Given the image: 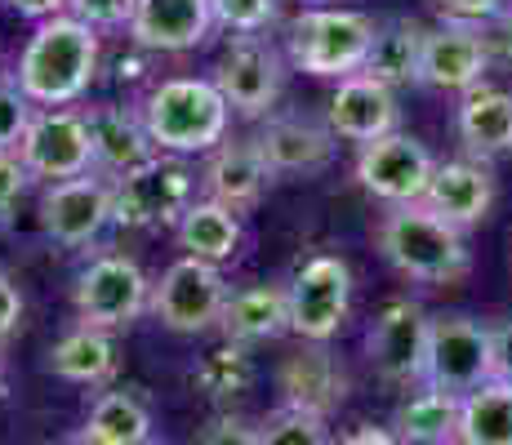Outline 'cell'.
I'll use <instances>...</instances> for the list:
<instances>
[{
    "mask_svg": "<svg viewBox=\"0 0 512 445\" xmlns=\"http://www.w3.org/2000/svg\"><path fill=\"white\" fill-rule=\"evenodd\" d=\"M196 445H259V428H250L245 419H219Z\"/></svg>",
    "mask_w": 512,
    "mask_h": 445,
    "instance_id": "37",
    "label": "cell"
},
{
    "mask_svg": "<svg viewBox=\"0 0 512 445\" xmlns=\"http://www.w3.org/2000/svg\"><path fill=\"white\" fill-rule=\"evenodd\" d=\"M214 5V23L232 27V32L250 36L277 18V0H210Z\"/></svg>",
    "mask_w": 512,
    "mask_h": 445,
    "instance_id": "32",
    "label": "cell"
},
{
    "mask_svg": "<svg viewBox=\"0 0 512 445\" xmlns=\"http://www.w3.org/2000/svg\"><path fill=\"white\" fill-rule=\"evenodd\" d=\"M14 14H23V18H36V23H45V18H54V14H63L67 9V0H5Z\"/></svg>",
    "mask_w": 512,
    "mask_h": 445,
    "instance_id": "40",
    "label": "cell"
},
{
    "mask_svg": "<svg viewBox=\"0 0 512 445\" xmlns=\"http://www.w3.org/2000/svg\"><path fill=\"white\" fill-rule=\"evenodd\" d=\"M490 41H495V49L512 63V14L499 18V27H495V36H490Z\"/></svg>",
    "mask_w": 512,
    "mask_h": 445,
    "instance_id": "42",
    "label": "cell"
},
{
    "mask_svg": "<svg viewBox=\"0 0 512 445\" xmlns=\"http://www.w3.org/2000/svg\"><path fill=\"white\" fill-rule=\"evenodd\" d=\"M281 388L285 405H299L312 414H330L343 401V370L334 365V356L321 348H303L281 365Z\"/></svg>",
    "mask_w": 512,
    "mask_h": 445,
    "instance_id": "26",
    "label": "cell"
},
{
    "mask_svg": "<svg viewBox=\"0 0 512 445\" xmlns=\"http://www.w3.org/2000/svg\"><path fill=\"white\" fill-rule=\"evenodd\" d=\"M490 334H495V379L512 383V316L490 325Z\"/></svg>",
    "mask_w": 512,
    "mask_h": 445,
    "instance_id": "39",
    "label": "cell"
},
{
    "mask_svg": "<svg viewBox=\"0 0 512 445\" xmlns=\"http://www.w3.org/2000/svg\"><path fill=\"white\" fill-rule=\"evenodd\" d=\"M134 5H139V0H67V9H72L81 23H90L94 32H103V27H130Z\"/></svg>",
    "mask_w": 512,
    "mask_h": 445,
    "instance_id": "34",
    "label": "cell"
},
{
    "mask_svg": "<svg viewBox=\"0 0 512 445\" xmlns=\"http://www.w3.org/2000/svg\"><path fill=\"white\" fill-rule=\"evenodd\" d=\"M196 196V178L174 156H152L139 170L112 183V223L116 227H165L179 223Z\"/></svg>",
    "mask_w": 512,
    "mask_h": 445,
    "instance_id": "6",
    "label": "cell"
},
{
    "mask_svg": "<svg viewBox=\"0 0 512 445\" xmlns=\"http://www.w3.org/2000/svg\"><path fill=\"white\" fill-rule=\"evenodd\" d=\"M495 379V334L472 316H437L428 330V365L423 383L446 388L455 397Z\"/></svg>",
    "mask_w": 512,
    "mask_h": 445,
    "instance_id": "7",
    "label": "cell"
},
{
    "mask_svg": "<svg viewBox=\"0 0 512 445\" xmlns=\"http://www.w3.org/2000/svg\"><path fill=\"white\" fill-rule=\"evenodd\" d=\"M290 290V330L308 343H330L343 330L352 308V272L334 254H312L294 272Z\"/></svg>",
    "mask_w": 512,
    "mask_h": 445,
    "instance_id": "8",
    "label": "cell"
},
{
    "mask_svg": "<svg viewBox=\"0 0 512 445\" xmlns=\"http://www.w3.org/2000/svg\"><path fill=\"white\" fill-rule=\"evenodd\" d=\"M428 330H432V316L410 299H397L379 312V321L370 330V365L379 370L383 383H397V388L423 383Z\"/></svg>",
    "mask_w": 512,
    "mask_h": 445,
    "instance_id": "12",
    "label": "cell"
},
{
    "mask_svg": "<svg viewBox=\"0 0 512 445\" xmlns=\"http://www.w3.org/2000/svg\"><path fill=\"white\" fill-rule=\"evenodd\" d=\"M72 303L81 325L94 330H125L152 308V281L130 254H98L81 267L72 285Z\"/></svg>",
    "mask_w": 512,
    "mask_h": 445,
    "instance_id": "5",
    "label": "cell"
},
{
    "mask_svg": "<svg viewBox=\"0 0 512 445\" xmlns=\"http://www.w3.org/2000/svg\"><path fill=\"white\" fill-rule=\"evenodd\" d=\"M98 36L76 14H54L32 32L18 58V89L41 107H67L94 85Z\"/></svg>",
    "mask_w": 512,
    "mask_h": 445,
    "instance_id": "1",
    "label": "cell"
},
{
    "mask_svg": "<svg viewBox=\"0 0 512 445\" xmlns=\"http://www.w3.org/2000/svg\"><path fill=\"white\" fill-rule=\"evenodd\" d=\"M214 85L241 116H263L281 98V58L259 36H236L214 67Z\"/></svg>",
    "mask_w": 512,
    "mask_h": 445,
    "instance_id": "13",
    "label": "cell"
},
{
    "mask_svg": "<svg viewBox=\"0 0 512 445\" xmlns=\"http://www.w3.org/2000/svg\"><path fill=\"white\" fill-rule=\"evenodd\" d=\"M330 134L334 130H321V125L299 121V116H281L259 134L263 161L272 174H317L334 152Z\"/></svg>",
    "mask_w": 512,
    "mask_h": 445,
    "instance_id": "24",
    "label": "cell"
},
{
    "mask_svg": "<svg viewBox=\"0 0 512 445\" xmlns=\"http://www.w3.org/2000/svg\"><path fill=\"white\" fill-rule=\"evenodd\" d=\"M18 321H23V294H18V285L9 281L5 272H0V343L18 330Z\"/></svg>",
    "mask_w": 512,
    "mask_h": 445,
    "instance_id": "38",
    "label": "cell"
},
{
    "mask_svg": "<svg viewBox=\"0 0 512 445\" xmlns=\"http://www.w3.org/2000/svg\"><path fill=\"white\" fill-rule=\"evenodd\" d=\"M339 445H401L392 437V428H357L352 437H343Z\"/></svg>",
    "mask_w": 512,
    "mask_h": 445,
    "instance_id": "41",
    "label": "cell"
},
{
    "mask_svg": "<svg viewBox=\"0 0 512 445\" xmlns=\"http://www.w3.org/2000/svg\"><path fill=\"white\" fill-rule=\"evenodd\" d=\"M18 156H23V165L32 170V178H49V183L90 174L94 170L90 116L67 112V107L36 112L23 143H18Z\"/></svg>",
    "mask_w": 512,
    "mask_h": 445,
    "instance_id": "10",
    "label": "cell"
},
{
    "mask_svg": "<svg viewBox=\"0 0 512 445\" xmlns=\"http://www.w3.org/2000/svg\"><path fill=\"white\" fill-rule=\"evenodd\" d=\"M27 178H32V170L23 165V156L0 152V214H9L18 205V196L27 192Z\"/></svg>",
    "mask_w": 512,
    "mask_h": 445,
    "instance_id": "36",
    "label": "cell"
},
{
    "mask_svg": "<svg viewBox=\"0 0 512 445\" xmlns=\"http://www.w3.org/2000/svg\"><path fill=\"white\" fill-rule=\"evenodd\" d=\"M67 445H90V441H85V437H76V441H67Z\"/></svg>",
    "mask_w": 512,
    "mask_h": 445,
    "instance_id": "43",
    "label": "cell"
},
{
    "mask_svg": "<svg viewBox=\"0 0 512 445\" xmlns=\"http://www.w3.org/2000/svg\"><path fill=\"white\" fill-rule=\"evenodd\" d=\"M259 445H330L326 414L299 410V405H285L268 423L259 428Z\"/></svg>",
    "mask_w": 512,
    "mask_h": 445,
    "instance_id": "31",
    "label": "cell"
},
{
    "mask_svg": "<svg viewBox=\"0 0 512 445\" xmlns=\"http://www.w3.org/2000/svg\"><path fill=\"white\" fill-rule=\"evenodd\" d=\"M90 138H94V165L112 178L139 170L156 156V143L147 134L143 116L125 112V107H98L90 112Z\"/></svg>",
    "mask_w": 512,
    "mask_h": 445,
    "instance_id": "19",
    "label": "cell"
},
{
    "mask_svg": "<svg viewBox=\"0 0 512 445\" xmlns=\"http://www.w3.org/2000/svg\"><path fill=\"white\" fill-rule=\"evenodd\" d=\"M459 138L472 156L490 161V156L512 152V94L499 85H477L459 103Z\"/></svg>",
    "mask_w": 512,
    "mask_h": 445,
    "instance_id": "22",
    "label": "cell"
},
{
    "mask_svg": "<svg viewBox=\"0 0 512 445\" xmlns=\"http://www.w3.org/2000/svg\"><path fill=\"white\" fill-rule=\"evenodd\" d=\"M432 152L410 134H383L374 143H361V156H357V183L366 187L370 196L388 205H415L423 201L432 183Z\"/></svg>",
    "mask_w": 512,
    "mask_h": 445,
    "instance_id": "11",
    "label": "cell"
},
{
    "mask_svg": "<svg viewBox=\"0 0 512 445\" xmlns=\"http://www.w3.org/2000/svg\"><path fill=\"white\" fill-rule=\"evenodd\" d=\"M379 250L401 276L423 285H450L468 276V245L455 223L432 214L423 201L392 205V214L379 223Z\"/></svg>",
    "mask_w": 512,
    "mask_h": 445,
    "instance_id": "2",
    "label": "cell"
},
{
    "mask_svg": "<svg viewBox=\"0 0 512 445\" xmlns=\"http://www.w3.org/2000/svg\"><path fill=\"white\" fill-rule=\"evenodd\" d=\"M423 41H428V32H423L419 23H388V27H379V32H374V45H370V58H366V76L383 81L388 89L419 81Z\"/></svg>",
    "mask_w": 512,
    "mask_h": 445,
    "instance_id": "30",
    "label": "cell"
},
{
    "mask_svg": "<svg viewBox=\"0 0 512 445\" xmlns=\"http://www.w3.org/2000/svg\"><path fill=\"white\" fill-rule=\"evenodd\" d=\"M32 116H36L32 112V98H27L18 85L0 81V152H18V143H23Z\"/></svg>",
    "mask_w": 512,
    "mask_h": 445,
    "instance_id": "33",
    "label": "cell"
},
{
    "mask_svg": "<svg viewBox=\"0 0 512 445\" xmlns=\"http://www.w3.org/2000/svg\"><path fill=\"white\" fill-rule=\"evenodd\" d=\"M455 445H512V383L490 379L459 397Z\"/></svg>",
    "mask_w": 512,
    "mask_h": 445,
    "instance_id": "27",
    "label": "cell"
},
{
    "mask_svg": "<svg viewBox=\"0 0 512 445\" xmlns=\"http://www.w3.org/2000/svg\"><path fill=\"white\" fill-rule=\"evenodd\" d=\"M459 428V397L432 383H415L406 401L392 414V437L401 445H455Z\"/></svg>",
    "mask_w": 512,
    "mask_h": 445,
    "instance_id": "23",
    "label": "cell"
},
{
    "mask_svg": "<svg viewBox=\"0 0 512 445\" xmlns=\"http://www.w3.org/2000/svg\"><path fill=\"white\" fill-rule=\"evenodd\" d=\"M228 343H263L290 330V290L285 285H245L228 294L219 316Z\"/></svg>",
    "mask_w": 512,
    "mask_h": 445,
    "instance_id": "20",
    "label": "cell"
},
{
    "mask_svg": "<svg viewBox=\"0 0 512 445\" xmlns=\"http://www.w3.org/2000/svg\"><path fill=\"white\" fill-rule=\"evenodd\" d=\"M223 303H228V281L214 263L183 259L165 267V276L152 285V312L165 330L174 334H205L219 325Z\"/></svg>",
    "mask_w": 512,
    "mask_h": 445,
    "instance_id": "9",
    "label": "cell"
},
{
    "mask_svg": "<svg viewBox=\"0 0 512 445\" xmlns=\"http://www.w3.org/2000/svg\"><path fill=\"white\" fill-rule=\"evenodd\" d=\"M228 98L219 94L214 81H192V76H174L161 81L143 103V125L152 134L156 152L187 156V152H210L228 134Z\"/></svg>",
    "mask_w": 512,
    "mask_h": 445,
    "instance_id": "3",
    "label": "cell"
},
{
    "mask_svg": "<svg viewBox=\"0 0 512 445\" xmlns=\"http://www.w3.org/2000/svg\"><path fill=\"white\" fill-rule=\"evenodd\" d=\"M374 18L357 9H308L290 23V58L308 76H357L366 72L374 45Z\"/></svg>",
    "mask_w": 512,
    "mask_h": 445,
    "instance_id": "4",
    "label": "cell"
},
{
    "mask_svg": "<svg viewBox=\"0 0 512 445\" xmlns=\"http://www.w3.org/2000/svg\"><path fill=\"white\" fill-rule=\"evenodd\" d=\"M214 27L210 0H139L130 18V36L156 54H183L196 49Z\"/></svg>",
    "mask_w": 512,
    "mask_h": 445,
    "instance_id": "16",
    "label": "cell"
},
{
    "mask_svg": "<svg viewBox=\"0 0 512 445\" xmlns=\"http://www.w3.org/2000/svg\"><path fill=\"white\" fill-rule=\"evenodd\" d=\"M268 178H272V170H268V161H263L259 138H254V143H223V147H214L210 165H205V192H210V201H223V205H232V210H241V205L259 201Z\"/></svg>",
    "mask_w": 512,
    "mask_h": 445,
    "instance_id": "21",
    "label": "cell"
},
{
    "mask_svg": "<svg viewBox=\"0 0 512 445\" xmlns=\"http://www.w3.org/2000/svg\"><path fill=\"white\" fill-rule=\"evenodd\" d=\"M174 232H179L187 259H201L214 267L236 259V250H241V219L223 201H192L183 219L174 223Z\"/></svg>",
    "mask_w": 512,
    "mask_h": 445,
    "instance_id": "25",
    "label": "cell"
},
{
    "mask_svg": "<svg viewBox=\"0 0 512 445\" xmlns=\"http://www.w3.org/2000/svg\"><path fill=\"white\" fill-rule=\"evenodd\" d=\"M490 67V36H481V27L472 23H446L437 32H428L423 41V63L419 81L432 89H450V94H468L481 85Z\"/></svg>",
    "mask_w": 512,
    "mask_h": 445,
    "instance_id": "15",
    "label": "cell"
},
{
    "mask_svg": "<svg viewBox=\"0 0 512 445\" xmlns=\"http://www.w3.org/2000/svg\"><path fill=\"white\" fill-rule=\"evenodd\" d=\"M504 5L508 0H437V9L450 18V23H499L504 18Z\"/></svg>",
    "mask_w": 512,
    "mask_h": 445,
    "instance_id": "35",
    "label": "cell"
},
{
    "mask_svg": "<svg viewBox=\"0 0 512 445\" xmlns=\"http://www.w3.org/2000/svg\"><path fill=\"white\" fill-rule=\"evenodd\" d=\"M90 445H152V414L130 392H103L81 432Z\"/></svg>",
    "mask_w": 512,
    "mask_h": 445,
    "instance_id": "29",
    "label": "cell"
},
{
    "mask_svg": "<svg viewBox=\"0 0 512 445\" xmlns=\"http://www.w3.org/2000/svg\"><path fill=\"white\" fill-rule=\"evenodd\" d=\"M423 205L441 214L455 227H472L490 214L495 205V178L481 161H446L432 170V183L423 192Z\"/></svg>",
    "mask_w": 512,
    "mask_h": 445,
    "instance_id": "18",
    "label": "cell"
},
{
    "mask_svg": "<svg viewBox=\"0 0 512 445\" xmlns=\"http://www.w3.org/2000/svg\"><path fill=\"white\" fill-rule=\"evenodd\" d=\"M330 130L348 143H374L397 130V98L383 81L357 72L343 76L330 98Z\"/></svg>",
    "mask_w": 512,
    "mask_h": 445,
    "instance_id": "17",
    "label": "cell"
},
{
    "mask_svg": "<svg viewBox=\"0 0 512 445\" xmlns=\"http://www.w3.org/2000/svg\"><path fill=\"white\" fill-rule=\"evenodd\" d=\"M49 370L67 383H103L116 370V343L107 330L81 325L49 348Z\"/></svg>",
    "mask_w": 512,
    "mask_h": 445,
    "instance_id": "28",
    "label": "cell"
},
{
    "mask_svg": "<svg viewBox=\"0 0 512 445\" xmlns=\"http://www.w3.org/2000/svg\"><path fill=\"white\" fill-rule=\"evenodd\" d=\"M112 223V187L103 178H63V183H49L45 201H41V227L45 236H54L67 250H81V245L98 241V232Z\"/></svg>",
    "mask_w": 512,
    "mask_h": 445,
    "instance_id": "14",
    "label": "cell"
}]
</instances>
